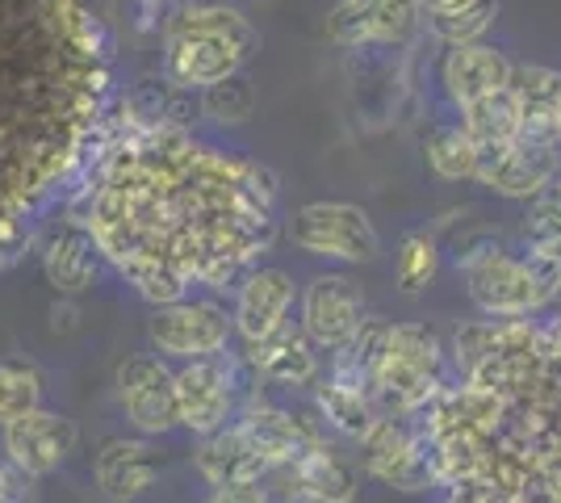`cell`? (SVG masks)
<instances>
[{
	"label": "cell",
	"instance_id": "cell-28",
	"mask_svg": "<svg viewBox=\"0 0 561 503\" xmlns=\"http://www.w3.org/2000/svg\"><path fill=\"white\" fill-rule=\"evenodd\" d=\"M494 13L499 4L494 0H482L473 9H461V13H436V18H423L427 30L445 43V47H466V43H482L486 30L494 25Z\"/></svg>",
	"mask_w": 561,
	"mask_h": 503
},
{
	"label": "cell",
	"instance_id": "cell-12",
	"mask_svg": "<svg viewBox=\"0 0 561 503\" xmlns=\"http://www.w3.org/2000/svg\"><path fill=\"white\" fill-rule=\"evenodd\" d=\"M264 487H268L273 503H352L356 500V470L319 441L298 461L277 466L264 479Z\"/></svg>",
	"mask_w": 561,
	"mask_h": 503
},
{
	"label": "cell",
	"instance_id": "cell-19",
	"mask_svg": "<svg viewBox=\"0 0 561 503\" xmlns=\"http://www.w3.org/2000/svg\"><path fill=\"white\" fill-rule=\"evenodd\" d=\"M512 96L519 105V139L528 144H561V72L545 64H515Z\"/></svg>",
	"mask_w": 561,
	"mask_h": 503
},
{
	"label": "cell",
	"instance_id": "cell-13",
	"mask_svg": "<svg viewBox=\"0 0 561 503\" xmlns=\"http://www.w3.org/2000/svg\"><path fill=\"white\" fill-rule=\"evenodd\" d=\"M176 408H181V428L210 436L234 420V374L227 361H185L176 374Z\"/></svg>",
	"mask_w": 561,
	"mask_h": 503
},
{
	"label": "cell",
	"instance_id": "cell-21",
	"mask_svg": "<svg viewBox=\"0 0 561 503\" xmlns=\"http://www.w3.org/2000/svg\"><path fill=\"white\" fill-rule=\"evenodd\" d=\"M248 369L256 374L260 382H273V386H314L319 382V348L314 340L302 332V328H280L268 340L260 344H248Z\"/></svg>",
	"mask_w": 561,
	"mask_h": 503
},
{
	"label": "cell",
	"instance_id": "cell-4",
	"mask_svg": "<svg viewBox=\"0 0 561 503\" xmlns=\"http://www.w3.org/2000/svg\"><path fill=\"white\" fill-rule=\"evenodd\" d=\"M445 390V344L427 323H386L374 348L369 395L381 415H420Z\"/></svg>",
	"mask_w": 561,
	"mask_h": 503
},
{
	"label": "cell",
	"instance_id": "cell-1",
	"mask_svg": "<svg viewBox=\"0 0 561 503\" xmlns=\"http://www.w3.org/2000/svg\"><path fill=\"white\" fill-rule=\"evenodd\" d=\"M277 197L273 168L181 126H135L96 172L84 227L139 298L168 307L193 286H239L277 240Z\"/></svg>",
	"mask_w": 561,
	"mask_h": 503
},
{
	"label": "cell",
	"instance_id": "cell-14",
	"mask_svg": "<svg viewBox=\"0 0 561 503\" xmlns=\"http://www.w3.org/2000/svg\"><path fill=\"white\" fill-rule=\"evenodd\" d=\"M4 432V454L9 461L25 470L30 479H43V475H55L71 454H76V441H80V428L71 424L68 415L59 411H30L18 424H9Z\"/></svg>",
	"mask_w": 561,
	"mask_h": 503
},
{
	"label": "cell",
	"instance_id": "cell-11",
	"mask_svg": "<svg viewBox=\"0 0 561 503\" xmlns=\"http://www.w3.org/2000/svg\"><path fill=\"white\" fill-rule=\"evenodd\" d=\"M117 403L139 436H168L181 428L176 378L156 357H126L117 365Z\"/></svg>",
	"mask_w": 561,
	"mask_h": 503
},
{
	"label": "cell",
	"instance_id": "cell-33",
	"mask_svg": "<svg viewBox=\"0 0 561 503\" xmlns=\"http://www.w3.org/2000/svg\"><path fill=\"white\" fill-rule=\"evenodd\" d=\"M482 0H420L423 18H436V13H461V9H473Z\"/></svg>",
	"mask_w": 561,
	"mask_h": 503
},
{
	"label": "cell",
	"instance_id": "cell-35",
	"mask_svg": "<svg viewBox=\"0 0 561 503\" xmlns=\"http://www.w3.org/2000/svg\"><path fill=\"white\" fill-rule=\"evenodd\" d=\"M440 503H453V500H440Z\"/></svg>",
	"mask_w": 561,
	"mask_h": 503
},
{
	"label": "cell",
	"instance_id": "cell-15",
	"mask_svg": "<svg viewBox=\"0 0 561 503\" xmlns=\"http://www.w3.org/2000/svg\"><path fill=\"white\" fill-rule=\"evenodd\" d=\"M294 307V277L285 268H252L234 286V332L248 344H260L285 328V315Z\"/></svg>",
	"mask_w": 561,
	"mask_h": 503
},
{
	"label": "cell",
	"instance_id": "cell-8",
	"mask_svg": "<svg viewBox=\"0 0 561 503\" xmlns=\"http://www.w3.org/2000/svg\"><path fill=\"white\" fill-rule=\"evenodd\" d=\"M420 0H335L328 13V38L335 47H402L420 30Z\"/></svg>",
	"mask_w": 561,
	"mask_h": 503
},
{
	"label": "cell",
	"instance_id": "cell-20",
	"mask_svg": "<svg viewBox=\"0 0 561 503\" xmlns=\"http://www.w3.org/2000/svg\"><path fill=\"white\" fill-rule=\"evenodd\" d=\"M160 466H164V457L156 454L151 436H139V441L117 436V441H105L96 454V487L105 500L130 503L151 491Z\"/></svg>",
	"mask_w": 561,
	"mask_h": 503
},
{
	"label": "cell",
	"instance_id": "cell-32",
	"mask_svg": "<svg viewBox=\"0 0 561 503\" xmlns=\"http://www.w3.org/2000/svg\"><path fill=\"white\" fill-rule=\"evenodd\" d=\"M533 206H537V210H545V215H553L561 222V168H558V176H553V185L540 193Z\"/></svg>",
	"mask_w": 561,
	"mask_h": 503
},
{
	"label": "cell",
	"instance_id": "cell-7",
	"mask_svg": "<svg viewBox=\"0 0 561 503\" xmlns=\"http://www.w3.org/2000/svg\"><path fill=\"white\" fill-rule=\"evenodd\" d=\"M360 461L377 482H386L394 491L440 487L427 445H423V432L420 424H411V415H381L374 428L360 436Z\"/></svg>",
	"mask_w": 561,
	"mask_h": 503
},
{
	"label": "cell",
	"instance_id": "cell-5",
	"mask_svg": "<svg viewBox=\"0 0 561 503\" xmlns=\"http://www.w3.org/2000/svg\"><path fill=\"white\" fill-rule=\"evenodd\" d=\"M289 243L306 256H323L340 264H369L381 252L374 218L348 202H310L285 227Z\"/></svg>",
	"mask_w": 561,
	"mask_h": 503
},
{
	"label": "cell",
	"instance_id": "cell-6",
	"mask_svg": "<svg viewBox=\"0 0 561 503\" xmlns=\"http://www.w3.org/2000/svg\"><path fill=\"white\" fill-rule=\"evenodd\" d=\"M234 332V319L227 307H218L210 298H181L156 307L147 319V340L160 357L172 361H206L218 357L227 348Z\"/></svg>",
	"mask_w": 561,
	"mask_h": 503
},
{
	"label": "cell",
	"instance_id": "cell-34",
	"mask_svg": "<svg viewBox=\"0 0 561 503\" xmlns=\"http://www.w3.org/2000/svg\"><path fill=\"white\" fill-rule=\"evenodd\" d=\"M0 503H9V487H4V461H0Z\"/></svg>",
	"mask_w": 561,
	"mask_h": 503
},
{
	"label": "cell",
	"instance_id": "cell-31",
	"mask_svg": "<svg viewBox=\"0 0 561 503\" xmlns=\"http://www.w3.org/2000/svg\"><path fill=\"white\" fill-rule=\"evenodd\" d=\"M540 361H545V374H561V319L540 323Z\"/></svg>",
	"mask_w": 561,
	"mask_h": 503
},
{
	"label": "cell",
	"instance_id": "cell-30",
	"mask_svg": "<svg viewBox=\"0 0 561 503\" xmlns=\"http://www.w3.org/2000/svg\"><path fill=\"white\" fill-rule=\"evenodd\" d=\"M202 503H273V495L264 482H256V487H214Z\"/></svg>",
	"mask_w": 561,
	"mask_h": 503
},
{
	"label": "cell",
	"instance_id": "cell-18",
	"mask_svg": "<svg viewBox=\"0 0 561 503\" xmlns=\"http://www.w3.org/2000/svg\"><path fill=\"white\" fill-rule=\"evenodd\" d=\"M234 424H239V432L248 436V445L268 461V470L298 461L306 449H314V445L323 441V432L314 428L310 420L294 415V411L268 408V403L243 408V415H239Z\"/></svg>",
	"mask_w": 561,
	"mask_h": 503
},
{
	"label": "cell",
	"instance_id": "cell-16",
	"mask_svg": "<svg viewBox=\"0 0 561 503\" xmlns=\"http://www.w3.org/2000/svg\"><path fill=\"white\" fill-rule=\"evenodd\" d=\"M101 268H105V256L96 240L89 236L84 218H71L64 227H55V236L43 248V273H47L50 289L59 298H80L101 282Z\"/></svg>",
	"mask_w": 561,
	"mask_h": 503
},
{
	"label": "cell",
	"instance_id": "cell-17",
	"mask_svg": "<svg viewBox=\"0 0 561 503\" xmlns=\"http://www.w3.org/2000/svg\"><path fill=\"white\" fill-rule=\"evenodd\" d=\"M515 64L491 43H466V47H448V55L440 59V84H445V96L466 110L482 96L499 93L512 84Z\"/></svg>",
	"mask_w": 561,
	"mask_h": 503
},
{
	"label": "cell",
	"instance_id": "cell-3",
	"mask_svg": "<svg viewBox=\"0 0 561 503\" xmlns=\"http://www.w3.org/2000/svg\"><path fill=\"white\" fill-rule=\"evenodd\" d=\"M466 289L486 319H528L561 298V261L512 252L503 243H473L461 256Z\"/></svg>",
	"mask_w": 561,
	"mask_h": 503
},
{
	"label": "cell",
	"instance_id": "cell-25",
	"mask_svg": "<svg viewBox=\"0 0 561 503\" xmlns=\"http://www.w3.org/2000/svg\"><path fill=\"white\" fill-rule=\"evenodd\" d=\"M461 126L469 130V139L478 147H507L519 139V105H515L512 89H499V93L482 96L461 110Z\"/></svg>",
	"mask_w": 561,
	"mask_h": 503
},
{
	"label": "cell",
	"instance_id": "cell-10",
	"mask_svg": "<svg viewBox=\"0 0 561 503\" xmlns=\"http://www.w3.org/2000/svg\"><path fill=\"white\" fill-rule=\"evenodd\" d=\"M561 168V144H528L515 139L507 147H482L478 156V185L512 202H537L553 185Z\"/></svg>",
	"mask_w": 561,
	"mask_h": 503
},
{
	"label": "cell",
	"instance_id": "cell-27",
	"mask_svg": "<svg viewBox=\"0 0 561 503\" xmlns=\"http://www.w3.org/2000/svg\"><path fill=\"white\" fill-rule=\"evenodd\" d=\"M436 268H440V248H436L432 236H423V231L402 236V243H398V261H394L398 289H402V294H420V289L436 277Z\"/></svg>",
	"mask_w": 561,
	"mask_h": 503
},
{
	"label": "cell",
	"instance_id": "cell-22",
	"mask_svg": "<svg viewBox=\"0 0 561 503\" xmlns=\"http://www.w3.org/2000/svg\"><path fill=\"white\" fill-rule=\"evenodd\" d=\"M193 461H197V475L210 487H256V482L273 475L268 461L248 445V436L239 432V424H227V428L202 436Z\"/></svg>",
	"mask_w": 561,
	"mask_h": 503
},
{
	"label": "cell",
	"instance_id": "cell-23",
	"mask_svg": "<svg viewBox=\"0 0 561 503\" xmlns=\"http://www.w3.org/2000/svg\"><path fill=\"white\" fill-rule=\"evenodd\" d=\"M314 403H319V415H323L340 436H348V441H360V436L381 420L374 395H369L365 386L340 382V378L314 382Z\"/></svg>",
	"mask_w": 561,
	"mask_h": 503
},
{
	"label": "cell",
	"instance_id": "cell-9",
	"mask_svg": "<svg viewBox=\"0 0 561 503\" xmlns=\"http://www.w3.org/2000/svg\"><path fill=\"white\" fill-rule=\"evenodd\" d=\"M365 323H369L365 294L344 273H323V277H314L302 289V319H298V328L314 340V348L340 353V348H348L352 340L360 335Z\"/></svg>",
	"mask_w": 561,
	"mask_h": 503
},
{
	"label": "cell",
	"instance_id": "cell-29",
	"mask_svg": "<svg viewBox=\"0 0 561 503\" xmlns=\"http://www.w3.org/2000/svg\"><path fill=\"white\" fill-rule=\"evenodd\" d=\"M252 110H256V93H252V84L239 76H227V80H218L210 89H202V114L214 122H248L252 118Z\"/></svg>",
	"mask_w": 561,
	"mask_h": 503
},
{
	"label": "cell",
	"instance_id": "cell-26",
	"mask_svg": "<svg viewBox=\"0 0 561 503\" xmlns=\"http://www.w3.org/2000/svg\"><path fill=\"white\" fill-rule=\"evenodd\" d=\"M43 408V374L34 361H0V428Z\"/></svg>",
	"mask_w": 561,
	"mask_h": 503
},
{
	"label": "cell",
	"instance_id": "cell-2",
	"mask_svg": "<svg viewBox=\"0 0 561 503\" xmlns=\"http://www.w3.org/2000/svg\"><path fill=\"white\" fill-rule=\"evenodd\" d=\"M256 47L252 22L227 4H185L164 22V80L181 93L239 76Z\"/></svg>",
	"mask_w": 561,
	"mask_h": 503
},
{
	"label": "cell",
	"instance_id": "cell-24",
	"mask_svg": "<svg viewBox=\"0 0 561 503\" xmlns=\"http://www.w3.org/2000/svg\"><path fill=\"white\" fill-rule=\"evenodd\" d=\"M423 156L436 176L445 181H478V156L482 147L469 139V130L461 122H440L423 135Z\"/></svg>",
	"mask_w": 561,
	"mask_h": 503
}]
</instances>
